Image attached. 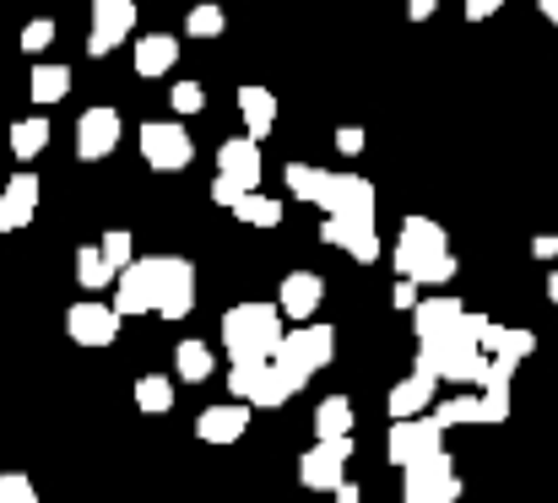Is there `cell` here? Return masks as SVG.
I'll use <instances>...</instances> for the list:
<instances>
[{
    "instance_id": "cell-44",
    "label": "cell",
    "mask_w": 558,
    "mask_h": 503,
    "mask_svg": "<svg viewBox=\"0 0 558 503\" xmlns=\"http://www.w3.org/2000/svg\"><path fill=\"white\" fill-rule=\"evenodd\" d=\"M505 0H466V22H488Z\"/></svg>"
},
{
    "instance_id": "cell-2",
    "label": "cell",
    "mask_w": 558,
    "mask_h": 503,
    "mask_svg": "<svg viewBox=\"0 0 558 503\" xmlns=\"http://www.w3.org/2000/svg\"><path fill=\"white\" fill-rule=\"evenodd\" d=\"M217 335H222L228 363H260V357H271L277 341H282V309H277V304H233V309L222 315Z\"/></svg>"
},
{
    "instance_id": "cell-21",
    "label": "cell",
    "mask_w": 558,
    "mask_h": 503,
    "mask_svg": "<svg viewBox=\"0 0 558 503\" xmlns=\"http://www.w3.org/2000/svg\"><path fill=\"white\" fill-rule=\"evenodd\" d=\"M217 173H228L233 184H244V189H260V142H250V136H233V142H222L217 147Z\"/></svg>"
},
{
    "instance_id": "cell-41",
    "label": "cell",
    "mask_w": 558,
    "mask_h": 503,
    "mask_svg": "<svg viewBox=\"0 0 558 503\" xmlns=\"http://www.w3.org/2000/svg\"><path fill=\"white\" fill-rule=\"evenodd\" d=\"M239 195H244V184H233L228 173H217V179H211V200H217V206H228V211H233V200H239Z\"/></svg>"
},
{
    "instance_id": "cell-34",
    "label": "cell",
    "mask_w": 558,
    "mask_h": 503,
    "mask_svg": "<svg viewBox=\"0 0 558 503\" xmlns=\"http://www.w3.org/2000/svg\"><path fill=\"white\" fill-rule=\"evenodd\" d=\"M288 189H293V200H304V206H315V195H320V184H326V168L315 163H288Z\"/></svg>"
},
{
    "instance_id": "cell-49",
    "label": "cell",
    "mask_w": 558,
    "mask_h": 503,
    "mask_svg": "<svg viewBox=\"0 0 558 503\" xmlns=\"http://www.w3.org/2000/svg\"><path fill=\"white\" fill-rule=\"evenodd\" d=\"M543 293H548V298H554V304H558V271H554V277H548V287H543Z\"/></svg>"
},
{
    "instance_id": "cell-19",
    "label": "cell",
    "mask_w": 558,
    "mask_h": 503,
    "mask_svg": "<svg viewBox=\"0 0 558 503\" xmlns=\"http://www.w3.org/2000/svg\"><path fill=\"white\" fill-rule=\"evenodd\" d=\"M33 211H38V173H11L5 179V189H0V233H16V228H27L33 222Z\"/></svg>"
},
{
    "instance_id": "cell-23",
    "label": "cell",
    "mask_w": 558,
    "mask_h": 503,
    "mask_svg": "<svg viewBox=\"0 0 558 503\" xmlns=\"http://www.w3.org/2000/svg\"><path fill=\"white\" fill-rule=\"evenodd\" d=\"M174 65H180V38H174V33H142V38H136V76L158 82V76H169Z\"/></svg>"
},
{
    "instance_id": "cell-12",
    "label": "cell",
    "mask_w": 558,
    "mask_h": 503,
    "mask_svg": "<svg viewBox=\"0 0 558 503\" xmlns=\"http://www.w3.org/2000/svg\"><path fill=\"white\" fill-rule=\"evenodd\" d=\"M153 304H158V255L120 266V277H114V309H120V320L153 315Z\"/></svg>"
},
{
    "instance_id": "cell-27",
    "label": "cell",
    "mask_w": 558,
    "mask_h": 503,
    "mask_svg": "<svg viewBox=\"0 0 558 503\" xmlns=\"http://www.w3.org/2000/svg\"><path fill=\"white\" fill-rule=\"evenodd\" d=\"M44 147H49V120L44 114H27V120L11 125V158L16 163H33Z\"/></svg>"
},
{
    "instance_id": "cell-3",
    "label": "cell",
    "mask_w": 558,
    "mask_h": 503,
    "mask_svg": "<svg viewBox=\"0 0 558 503\" xmlns=\"http://www.w3.org/2000/svg\"><path fill=\"white\" fill-rule=\"evenodd\" d=\"M331 357H337V331L331 326H293V331H282L277 352H271V363L288 373L293 390H304L310 373H320Z\"/></svg>"
},
{
    "instance_id": "cell-1",
    "label": "cell",
    "mask_w": 558,
    "mask_h": 503,
    "mask_svg": "<svg viewBox=\"0 0 558 503\" xmlns=\"http://www.w3.org/2000/svg\"><path fill=\"white\" fill-rule=\"evenodd\" d=\"M396 277H412L417 287H445L456 277V255H450V238L434 217H407L401 233H396Z\"/></svg>"
},
{
    "instance_id": "cell-35",
    "label": "cell",
    "mask_w": 558,
    "mask_h": 503,
    "mask_svg": "<svg viewBox=\"0 0 558 503\" xmlns=\"http://www.w3.org/2000/svg\"><path fill=\"white\" fill-rule=\"evenodd\" d=\"M222 27H228V11L222 5H190V16H185V33L190 38H222Z\"/></svg>"
},
{
    "instance_id": "cell-18",
    "label": "cell",
    "mask_w": 558,
    "mask_h": 503,
    "mask_svg": "<svg viewBox=\"0 0 558 503\" xmlns=\"http://www.w3.org/2000/svg\"><path fill=\"white\" fill-rule=\"evenodd\" d=\"M320 298H326L320 271H288V277H282V287H277V309H282L293 326H304V320L320 309Z\"/></svg>"
},
{
    "instance_id": "cell-20",
    "label": "cell",
    "mask_w": 558,
    "mask_h": 503,
    "mask_svg": "<svg viewBox=\"0 0 558 503\" xmlns=\"http://www.w3.org/2000/svg\"><path fill=\"white\" fill-rule=\"evenodd\" d=\"M434 395H439V373H428V368H412L396 390H390V401H385V412H390V422L396 417H417V412H428L434 406Z\"/></svg>"
},
{
    "instance_id": "cell-37",
    "label": "cell",
    "mask_w": 558,
    "mask_h": 503,
    "mask_svg": "<svg viewBox=\"0 0 558 503\" xmlns=\"http://www.w3.org/2000/svg\"><path fill=\"white\" fill-rule=\"evenodd\" d=\"M169 103H174V114H180V120H190V114H201V109H206V87H201V82H174Z\"/></svg>"
},
{
    "instance_id": "cell-14",
    "label": "cell",
    "mask_w": 558,
    "mask_h": 503,
    "mask_svg": "<svg viewBox=\"0 0 558 503\" xmlns=\"http://www.w3.org/2000/svg\"><path fill=\"white\" fill-rule=\"evenodd\" d=\"M65 335L76 346H109L120 335V309L114 304H98V298H82L65 309Z\"/></svg>"
},
{
    "instance_id": "cell-10",
    "label": "cell",
    "mask_w": 558,
    "mask_h": 503,
    "mask_svg": "<svg viewBox=\"0 0 558 503\" xmlns=\"http://www.w3.org/2000/svg\"><path fill=\"white\" fill-rule=\"evenodd\" d=\"M190 309H195V266L185 255H158V304H153V315L185 320Z\"/></svg>"
},
{
    "instance_id": "cell-26",
    "label": "cell",
    "mask_w": 558,
    "mask_h": 503,
    "mask_svg": "<svg viewBox=\"0 0 558 503\" xmlns=\"http://www.w3.org/2000/svg\"><path fill=\"white\" fill-rule=\"evenodd\" d=\"M27 93H33V103H60V98L71 93V65H54V60L33 65V76H27Z\"/></svg>"
},
{
    "instance_id": "cell-8",
    "label": "cell",
    "mask_w": 558,
    "mask_h": 503,
    "mask_svg": "<svg viewBox=\"0 0 558 503\" xmlns=\"http://www.w3.org/2000/svg\"><path fill=\"white\" fill-rule=\"evenodd\" d=\"M353 450H359L353 433H342V439H315V450L299 455V482H304L310 493H331V488L348 477Z\"/></svg>"
},
{
    "instance_id": "cell-13",
    "label": "cell",
    "mask_w": 558,
    "mask_h": 503,
    "mask_svg": "<svg viewBox=\"0 0 558 503\" xmlns=\"http://www.w3.org/2000/svg\"><path fill=\"white\" fill-rule=\"evenodd\" d=\"M136 33V0H93V33H87V54L104 60L120 49V38Z\"/></svg>"
},
{
    "instance_id": "cell-24",
    "label": "cell",
    "mask_w": 558,
    "mask_h": 503,
    "mask_svg": "<svg viewBox=\"0 0 558 503\" xmlns=\"http://www.w3.org/2000/svg\"><path fill=\"white\" fill-rule=\"evenodd\" d=\"M174 373H180L185 384H206V379H217V352H211L206 341L185 335V341L174 346Z\"/></svg>"
},
{
    "instance_id": "cell-46",
    "label": "cell",
    "mask_w": 558,
    "mask_h": 503,
    "mask_svg": "<svg viewBox=\"0 0 558 503\" xmlns=\"http://www.w3.org/2000/svg\"><path fill=\"white\" fill-rule=\"evenodd\" d=\"M532 255H537V260H558V249H554V233H537V238H532Z\"/></svg>"
},
{
    "instance_id": "cell-4",
    "label": "cell",
    "mask_w": 558,
    "mask_h": 503,
    "mask_svg": "<svg viewBox=\"0 0 558 503\" xmlns=\"http://www.w3.org/2000/svg\"><path fill=\"white\" fill-rule=\"evenodd\" d=\"M228 395H233V401H250L255 412H277V406H288L299 390L288 384V373H282L271 357H260V363H233V368H228Z\"/></svg>"
},
{
    "instance_id": "cell-43",
    "label": "cell",
    "mask_w": 558,
    "mask_h": 503,
    "mask_svg": "<svg viewBox=\"0 0 558 503\" xmlns=\"http://www.w3.org/2000/svg\"><path fill=\"white\" fill-rule=\"evenodd\" d=\"M494 320L488 315H477V309H461V335H472V341H483V331H488Z\"/></svg>"
},
{
    "instance_id": "cell-22",
    "label": "cell",
    "mask_w": 558,
    "mask_h": 503,
    "mask_svg": "<svg viewBox=\"0 0 558 503\" xmlns=\"http://www.w3.org/2000/svg\"><path fill=\"white\" fill-rule=\"evenodd\" d=\"M239 114H244V136H250V142H266V136L277 131V93L244 82V87H239Z\"/></svg>"
},
{
    "instance_id": "cell-36",
    "label": "cell",
    "mask_w": 558,
    "mask_h": 503,
    "mask_svg": "<svg viewBox=\"0 0 558 503\" xmlns=\"http://www.w3.org/2000/svg\"><path fill=\"white\" fill-rule=\"evenodd\" d=\"M98 249H104V255H109V266H114V271H120V266H131V260H136V238H131V233H125V228H109V233H104V238H98Z\"/></svg>"
},
{
    "instance_id": "cell-28",
    "label": "cell",
    "mask_w": 558,
    "mask_h": 503,
    "mask_svg": "<svg viewBox=\"0 0 558 503\" xmlns=\"http://www.w3.org/2000/svg\"><path fill=\"white\" fill-rule=\"evenodd\" d=\"M233 217L271 233V228H282V200H271V195H260V189H244V195L233 200Z\"/></svg>"
},
{
    "instance_id": "cell-40",
    "label": "cell",
    "mask_w": 558,
    "mask_h": 503,
    "mask_svg": "<svg viewBox=\"0 0 558 503\" xmlns=\"http://www.w3.org/2000/svg\"><path fill=\"white\" fill-rule=\"evenodd\" d=\"M417 298H423V287H417L412 277H396V287H390V304L412 315V309H417Z\"/></svg>"
},
{
    "instance_id": "cell-7",
    "label": "cell",
    "mask_w": 558,
    "mask_h": 503,
    "mask_svg": "<svg viewBox=\"0 0 558 503\" xmlns=\"http://www.w3.org/2000/svg\"><path fill=\"white\" fill-rule=\"evenodd\" d=\"M445 450V428L434 422V412H417V417H396L390 422V439H385V461L390 466H412L423 455Z\"/></svg>"
},
{
    "instance_id": "cell-45",
    "label": "cell",
    "mask_w": 558,
    "mask_h": 503,
    "mask_svg": "<svg viewBox=\"0 0 558 503\" xmlns=\"http://www.w3.org/2000/svg\"><path fill=\"white\" fill-rule=\"evenodd\" d=\"M434 11H439V0H407V16H412V22H428Z\"/></svg>"
},
{
    "instance_id": "cell-9",
    "label": "cell",
    "mask_w": 558,
    "mask_h": 503,
    "mask_svg": "<svg viewBox=\"0 0 558 503\" xmlns=\"http://www.w3.org/2000/svg\"><path fill=\"white\" fill-rule=\"evenodd\" d=\"M315 206H320L326 217H359V222H374L379 195H374V184L364 173H331V168H326V184H320Z\"/></svg>"
},
{
    "instance_id": "cell-16",
    "label": "cell",
    "mask_w": 558,
    "mask_h": 503,
    "mask_svg": "<svg viewBox=\"0 0 558 503\" xmlns=\"http://www.w3.org/2000/svg\"><path fill=\"white\" fill-rule=\"evenodd\" d=\"M250 401H228V406H206L201 417H195V439L201 444H239L244 433H250Z\"/></svg>"
},
{
    "instance_id": "cell-25",
    "label": "cell",
    "mask_w": 558,
    "mask_h": 503,
    "mask_svg": "<svg viewBox=\"0 0 558 503\" xmlns=\"http://www.w3.org/2000/svg\"><path fill=\"white\" fill-rule=\"evenodd\" d=\"M477 346H483L488 357H515V363H526V357L537 352V335L521 331V326H515V331H510V326H488Z\"/></svg>"
},
{
    "instance_id": "cell-30",
    "label": "cell",
    "mask_w": 558,
    "mask_h": 503,
    "mask_svg": "<svg viewBox=\"0 0 558 503\" xmlns=\"http://www.w3.org/2000/svg\"><path fill=\"white\" fill-rule=\"evenodd\" d=\"M477 422H483V428L510 422V379H505V373H488V379H483V395H477Z\"/></svg>"
},
{
    "instance_id": "cell-32",
    "label": "cell",
    "mask_w": 558,
    "mask_h": 503,
    "mask_svg": "<svg viewBox=\"0 0 558 503\" xmlns=\"http://www.w3.org/2000/svg\"><path fill=\"white\" fill-rule=\"evenodd\" d=\"M136 406H142L147 417L174 412V379H163V373H142V379H136Z\"/></svg>"
},
{
    "instance_id": "cell-6",
    "label": "cell",
    "mask_w": 558,
    "mask_h": 503,
    "mask_svg": "<svg viewBox=\"0 0 558 503\" xmlns=\"http://www.w3.org/2000/svg\"><path fill=\"white\" fill-rule=\"evenodd\" d=\"M136 142H142V163L158 168V173H185L195 163V142L180 120H147L136 131Z\"/></svg>"
},
{
    "instance_id": "cell-15",
    "label": "cell",
    "mask_w": 558,
    "mask_h": 503,
    "mask_svg": "<svg viewBox=\"0 0 558 503\" xmlns=\"http://www.w3.org/2000/svg\"><path fill=\"white\" fill-rule=\"evenodd\" d=\"M461 298H450V293H434V298H417V309H412V335H417V346L423 341H445V335L461 331Z\"/></svg>"
},
{
    "instance_id": "cell-42",
    "label": "cell",
    "mask_w": 558,
    "mask_h": 503,
    "mask_svg": "<svg viewBox=\"0 0 558 503\" xmlns=\"http://www.w3.org/2000/svg\"><path fill=\"white\" fill-rule=\"evenodd\" d=\"M337 152H342V158H359V152H364V131H359V125H342V131H337Z\"/></svg>"
},
{
    "instance_id": "cell-5",
    "label": "cell",
    "mask_w": 558,
    "mask_h": 503,
    "mask_svg": "<svg viewBox=\"0 0 558 503\" xmlns=\"http://www.w3.org/2000/svg\"><path fill=\"white\" fill-rule=\"evenodd\" d=\"M461 499V477H456V461L445 450L401 466V503H456Z\"/></svg>"
},
{
    "instance_id": "cell-11",
    "label": "cell",
    "mask_w": 558,
    "mask_h": 503,
    "mask_svg": "<svg viewBox=\"0 0 558 503\" xmlns=\"http://www.w3.org/2000/svg\"><path fill=\"white\" fill-rule=\"evenodd\" d=\"M120 136H125V120H120V109H109V103H93V109L76 120V158H82V163H104V158L120 147Z\"/></svg>"
},
{
    "instance_id": "cell-38",
    "label": "cell",
    "mask_w": 558,
    "mask_h": 503,
    "mask_svg": "<svg viewBox=\"0 0 558 503\" xmlns=\"http://www.w3.org/2000/svg\"><path fill=\"white\" fill-rule=\"evenodd\" d=\"M49 44H54V22H49V16H33V22L22 27V49H27V54H44Z\"/></svg>"
},
{
    "instance_id": "cell-33",
    "label": "cell",
    "mask_w": 558,
    "mask_h": 503,
    "mask_svg": "<svg viewBox=\"0 0 558 503\" xmlns=\"http://www.w3.org/2000/svg\"><path fill=\"white\" fill-rule=\"evenodd\" d=\"M428 412H434L439 428H466V422H477V395L461 390V395H450V401H434Z\"/></svg>"
},
{
    "instance_id": "cell-17",
    "label": "cell",
    "mask_w": 558,
    "mask_h": 503,
    "mask_svg": "<svg viewBox=\"0 0 558 503\" xmlns=\"http://www.w3.org/2000/svg\"><path fill=\"white\" fill-rule=\"evenodd\" d=\"M320 238L337 244V249H348L359 266H374V260H379V233H374V222H359V217H326V222H320Z\"/></svg>"
},
{
    "instance_id": "cell-29",
    "label": "cell",
    "mask_w": 558,
    "mask_h": 503,
    "mask_svg": "<svg viewBox=\"0 0 558 503\" xmlns=\"http://www.w3.org/2000/svg\"><path fill=\"white\" fill-rule=\"evenodd\" d=\"M114 266H109V255L98 249V244H82L76 249V282L87 287V293H104V287H114Z\"/></svg>"
},
{
    "instance_id": "cell-48",
    "label": "cell",
    "mask_w": 558,
    "mask_h": 503,
    "mask_svg": "<svg viewBox=\"0 0 558 503\" xmlns=\"http://www.w3.org/2000/svg\"><path fill=\"white\" fill-rule=\"evenodd\" d=\"M537 11H543V16H548V22L558 27V0H537Z\"/></svg>"
},
{
    "instance_id": "cell-31",
    "label": "cell",
    "mask_w": 558,
    "mask_h": 503,
    "mask_svg": "<svg viewBox=\"0 0 558 503\" xmlns=\"http://www.w3.org/2000/svg\"><path fill=\"white\" fill-rule=\"evenodd\" d=\"M353 433V401L348 395H326L315 406V439H342Z\"/></svg>"
},
{
    "instance_id": "cell-39",
    "label": "cell",
    "mask_w": 558,
    "mask_h": 503,
    "mask_svg": "<svg viewBox=\"0 0 558 503\" xmlns=\"http://www.w3.org/2000/svg\"><path fill=\"white\" fill-rule=\"evenodd\" d=\"M0 503H38V493L22 471H0Z\"/></svg>"
},
{
    "instance_id": "cell-47",
    "label": "cell",
    "mask_w": 558,
    "mask_h": 503,
    "mask_svg": "<svg viewBox=\"0 0 558 503\" xmlns=\"http://www.w3.org/2000/svg\"><path fill=\"white\" fill-rule=\"evenodd\" d=\"M331 493H337V503H359V499H364V493H359V488H353V482H348V477H342V482H337V488H331Z\"/></svg>"
},
{
    "instance_id": "cell-50",
    "label": "cell",
    "mask_w": 558,
    "mask_h": 503,
    "mask_svg": "<svg viewBox=\"0 0 558 503\" xmlns=\"http://www.w3.org/2000/svg\"><path fill=\"white\" fill-rule=\"evenodd\" d=\"M554 249H558V233H554Z\"/></svg>"
}]
</instances>
